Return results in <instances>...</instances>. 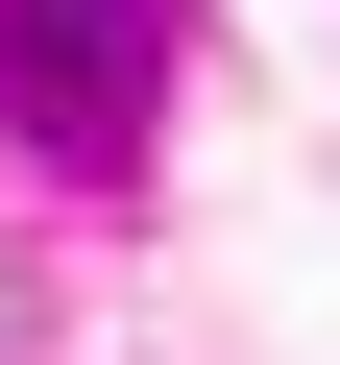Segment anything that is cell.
Listing matches in <instances>:
<instances>
[{
	"instance_id": "1",
	"label": "cell",
	"mask_w": 340,
	"mask_h": 365,
	"mask_svg": "<svg viewBox=\"0 0 340 365\" xmlns=\"http://www.w3.org/2000/svg\"><path fill=\"white\" fill-rule=\"evenodd\" d=\"M0 122L49 170H122L170 122V0H0Z\"/></svg>"
}]
</instances>
